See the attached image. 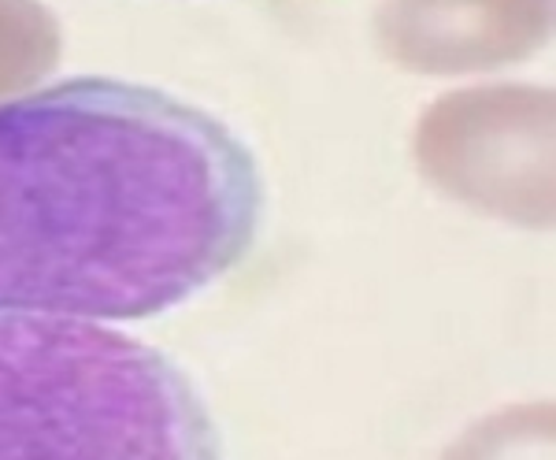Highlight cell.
Segmentation results:
<instances>
[{
    "instance_id": "1",
    "label": "cell",
    "mask_w": 556,
    "mask_h": 460,
    "mask_svg": "<svg viewBox=\"0 0 556 460\" xmlns=\"http://www.w3.org/2000/svg\"><path fill=\"white\" fill-rule=\"evenodd\" d=\"M245 141L152 86L71 78L0 104V312L149 320L253 246Z\"/></svg>"
},
{
    "instance_id": "2",
    "label": "cell",
    "mask_w": 556,
    "mask_h": 460,
    "mask_svg": "<svg viewBox=\"0 0 556 460\" xmlns=\"http://www.w3.org/2000/svg\"><path fill=\"white\" fill-rule=\"evenodd\" d=\"M0 460H219L182 368L60 315L0 312Z\"/></svg>"
}]
</instances>
